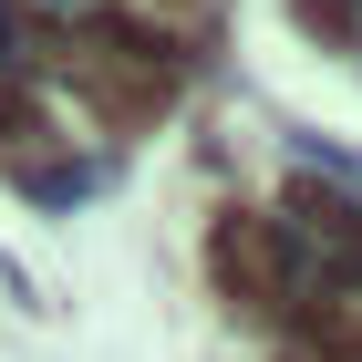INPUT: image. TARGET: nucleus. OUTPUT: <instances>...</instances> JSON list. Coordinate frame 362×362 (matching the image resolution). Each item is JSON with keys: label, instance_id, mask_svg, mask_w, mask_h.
I'll list each match as a JSON object with an SVG mask.
<instances>
[{"label": "nucleus", "instance_id": "20e7f679", "mask_svg": "<svg viewBox=\"0 0 362 362\" xmlns=\"http://www.w3.org/2000/svg\"><path fill=\"white\" fill-rule=\"evenodd\" d=\"M176 11H187V0H176Z\"/></svg>", "mask_w": 362, "mask_h": 362}, {"label": "nucleus", "instance_id": "7ed1b4c3", "mask_svg": "<svg viewBox=\"0 0 362 362\" xmlns=\"http://www.w3.org/2000/svg\"><path fill=\"white\" fill-rule=\"evenodd\" d=\"M0 145H21V156L42 145V114H31V83H21V73H0Z\"/></svg>", "mask_w": 362, "mask_h": 362}, {"label": "nucleus", "instance_id": "f257e3e1", "mask_svg": "<svg viewBox=\"0 0 362 362\" xmlns=\"http://www.w3.org/2000/svg\"><path fill=\"white\" fill-rule=\"evenodd\" d=\"M290 279V238H269V218H218V290L269 300Z\"/></svg>", "mask_w": 362, "mask_h": 362}, {"label": "nucleus", "instance_id": "f03ea898", "mask_svg": "<svg viewBox=\"0 0 362 362\" xmlns=\"http://www.w3.org/2000/svg\"><path fill=\"white\" fill-rule=\"evenodd\" d=\"M83 93H93V114H104L114 135H135V124H156V114H166V62H93L83 73Z\"/></svg>", "mask_w": 362, "mask_h": 362}]
</instances>
